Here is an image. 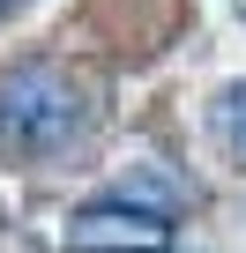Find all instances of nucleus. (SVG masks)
Wrapping results in <instances>:
<instances>
[{
    "instance_id": "nucleus-5",
    "label": "nucleus",
    "mask_w": 246,
    "mask_h": 253,
    "mask_svg": "<svg viewBox=\"0 0 246 253\" xmlns=\"http://www.w3.org/2000/svg\"><path fill=\"white\" fill-rule=\"evenodd\" d=\"M239 8H246V0H239Z\"/></svg>"
},
{
    "instance_id": "nucleus-1",
    "label": "nucleus",
    "mask_w": 246,
    "mask_h": 253,
    "mask_svg": "<svg viewBox=\"0 0 246 253\" xmlns=\"http://www.w3.org/2000/svg\"><path fill=\"white\" fill-rule=\"evenodd\" d=\"M82 119H90V104H82V89L60 67L30 60V67H8V75H0V149L52 157V149H67L82 134Z\"/></svg>"
},
{
    "instance_id": "nucleus-4",
    "label": "nucleus",
    "mask_w": 246,
    "mask_h": 253,
    "mask_svg": "<svg viewBox=\"0 0 246 253\" xmlns=\"http://www.w3.org/2000/svg\"><path fill=\"white\" fill-rule=\"evenodd\" d=\"M0 8H8V0H0Z\"/></svg>"
},
{
    "instance_id": "nucleus-2",
    "label": "nucleus",
    "mask_w": 246,
    "mask_h": 253,
    "mask_svg": "<svg viewBox=\"0 0 246 253\" xmlns=\"http://www.w3.org/2000/svg\"><path fill=\"white\" fill-rule=\"evenodd\" d=\"M164 238H172V216L135 201H90L67 223V253H164Z\"/></svg>"
},
{
    "instance_id": "nucleus-3",
    "label": "nucleus",
    "mask_w": 246,
    "mask_h": 253,
    "mask_svg": "<svg viewBox=\"0 0 246 253\" xmlns=\"http://www.w3.org/2000/svg\"><path fill=\"white\" fill-rule=\"evenodd\" d=\"M216 126H224V142H231V157H246V82L224 97V112H216Z\"/></svg>"
}]
</instances>
